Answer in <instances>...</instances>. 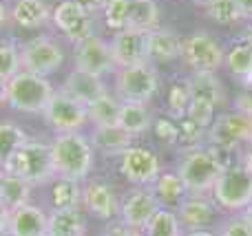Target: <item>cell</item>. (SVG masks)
I'll use <instances>...</instances> for the list:
<instances>
[{
  "instance_id": "44",
  "label": "cell",
  "mask_w": 252,
  "mask_h": 236,
  "mask_svg": "<svg viewBox=\"0 0 252 236\" xmlns=\"http://www.w3.org/2000/svg\"><path fill=\"white\" fill-rule=\"evenodd\" d=\"M9 219H11V210H9L7 203L0 199V236L9 230Z\"/></svg>"
},
{
  "instance_id": "30",
  "label": "cell",
  "mask_w": 252,
  "mask_h": 236,
  "mask_svg": "<svg viewBox=\"0 0 252 236\" xmlns=\"http://www.w3.org/2000/svg\"><path fill=\"white\" fill-rule=\"evenodd\" d=\"M188 86H190V95H195V97L210 100L217 106L223 102L221 82L217 79L215 73H192V78H188Z\"/></svg>"
},
{
  "instance_id": "24",
  "label": "cell",
  "mask_w": 252,
  "mask_h": 236,
  "mask_svg": "<svg viewBox=\"0 0 252 236\" xmlns=\"http://www.w3.org/2000/svg\"><path fill=\"white\" fill-rule=\"evenodd\" d=\"M118 126H122L130 135H139L151 128V113L146 104H135V102H122L118 115Z\"/></svg>"
},
{
  "instance_id": "2",
  "label": "cell",
  "mask_w": 252,
  "mask_h": 236,
  "mask_svg": "<svg viewBox=\"0 0 252 236\" xmlns=\"http://www.w3.org/2000/svg\"><path fill=\"white\" fill-rule=\"evenodd\" d=\"M7 104L18 113H44L47 104L56 95L53 84L42 75L20 71L16 78H11L7 84Z\"/></svg>"
},
{
  "instance_id": "31",
  "label": "cell",
  "mask_w": 252,
  "mask_h": 236,
  "mask_svg": "<svg viewBox=\"0 0 252 236\" xmlns=\"http://www.w3.org/2000/svg\"><path fill=\"white\" fill-rule=\"evenodd\" d=\"M53 210H66V208H78L82 201V190L78 188V181L58 179L51 188Z\"/></svg>"
},
{
  "instance_id": "34",
  "label": "cell",
  "mask_w": 252,
  "mask_h": 236,
  "mask_svg": "<svg viewBox=\"0 0 252 236\" xmlns=\"http://www.w3.org/2000/svg\"><path fill=\"white\" fill-rule=\"evenodd\" d=\"M188 104H190V86H188V79H179V82H175L168 91L170 117L184 119L188 113Z\"/></svg>"
},
{
  "instance_id": "37",
  "label": "cell",
  "mask_w": 252,
  "mask_h": 236,
  "mask_svg": "<svg viewBox=\"0 0 252 236\" xmlns=\"http://www.w3.org/2000/svg\"><path fill=\"white\" fill-rule=\"evenodd\" d=\"M215 108H217V104H213L210 100H204V97L190 95V104H188L186 117L190 119V122H195L197 126L206 128V126H210V124H213Z\"/></svg>"
},
{
  "instance_id": "40",
  "label": "cell",
  "mask_w": 252,
  "mask_h": 236,
  "mask_svg": "<svg viewBox=\"0 0 252 236\" xmlns=\"http://www.w3.org/2000/svg\"><path fill=\"white\" fill-rule=\"evenodd\" d=\"M201 132H204V128L201 126H197L195 122H190V119H184L182 122V126H179V139L182 141H188V144H190V141H197L201 137Z\"/></svg>"
},
{
  "instance_id": "9",
  "label": "cell",
  "mask_w": 252,
  "mask_h": 236,
  "mask_svg": "<svg viewBox=\"0 0 252 236\" xmlns=\"http://www.w3.org/2000/svg\"><path fill=\"white\" fill-rule=\"evenodd\" d=\"M42 117L58 135H62V132H78L89 122L87 106L80 104L71 95H66L64 91H56V95L51 97V102L44 108Z\"/></svg>"
},
{
  "instance_id": "28",
  "label": "cell",
  "mask_w": 252,
  "mask_h": 236,
  "mask_svg": "<svg viewBox=\"0 0 252 236\" xmlns=\"http://www.w3.org/2000/svg\"><path fill=\"white\" fill-rule=\"evenodd\" d=\"M179 216L190 230H204L213 221L215 210L204 199H188L179 206Z\"/></svg>"
},
{
  "instance_id": "7",
  "label": "cell",
  "mask_w": 252,
  "mask_h": 236,
  "mask_svg": "<svg viewBox=\"0 0 252 236\" xmlns=\"http://www.w3.org/2000/svg\"><path fill=\"white\" fill-rule=\"evenodd\" d=\"M182 55L195 73H215L223 66L226 53L219 42L206 31H195L182 44Z\"/></svg>"
},
{
  "instance_id": "41",
  "label": "cell",
  "mask_w": 252,
  "mask_h": 236,
  "mask_svg": "<svg viewBox=\"0 0 252 236\" xmlns=\"http://www.w3.org/2000/svg\"><path fill=\"white\" fill-rule=\"evenodd\" d=\"M223 236H252V225L246 219H232L223 228Z\"/></svg>"
},
{
  "instance_id": "26",
  "label": "cell",
  "mask_w": 252,
  "mask_h": 236,
  "mask_svg": "<svg viewBox=\"0 0 252 236\" xmlns=\"http://www.w3.org/2000/svg\"><path fill=\"white\" fill-rule=\"evenodd\" d=\"M226 69L230 71L235 78H239L244 84L252 86V47L248 44H235L230 51L226 53V60H223Z\"/></svg>"
},
{
  "instance_id": "13",
  "label": "cell",
  "mask_w": 252,
  "mask_h": 236,
  "mask_svg": "<svg viewBox=\"0 0 252 236\" xmlns=\"http://www.w3.org/2000/svg\"><path fill=\"white\" fill-rule=\"evenodd\" d=\"M111 53H113L115 66L120 69H128V66L144 64L148 60V49H146V33L139 31L122 29L115 33L113 42H111Z\"/></svg>"
},
{
  "instance_id": "1",
  "label": "cell",
  "mask_w": 252,
  "mask_h": 236,
  "mask_svg": "<svg viewBox=\"0 0 252 236\" xmlns=\"http://www.w3.org/2000/svg\"><path fill=\"white\" fill-rule=\"evenodd\" d=\"M53 172L58 179L80 181L91 172L93 166V144L82 132H62L56 135L51 144Z\"/></svg>"
},
{
  "instance_id": "17",
  "label": "cell",
  "mask_w": 252,
  "mask_h": 236,
  "mask_svg": "<svg viewBox=\"0 0 252 236\" xmlns=\"http://www.w3.org/2000/svg\"><path fill=\"white\" fill-rule=\"evenodd\" d=\"M62 91L84 106H89L91 102H95L97 97L109 93L104 82H102V78L84 73V71H80V69H73V73H69V78L64 79V88H62Z\"/></svg>"
},
{
  "instance_id": "33",
  "label": "cell",
  "mask_w": 252,
  "mask_h": 236,
  "mask_svg": "<svg viewBox=\"0 0 252 236\" xmlns=\"http://www.w3.org/2000/svg\"><path fill=\"white\" fill-rule=\"evenodd\" d=\"M206 16L213 22L223 25V26L235 25V22H239L241 18H244L237 0H210V2L206 4Z\"/></svg>"
},
{
  "instance_id": "16",
  "label": "cell",
  "mask_w": 252,
  "mask_h": 236,
  "mask_svg": "<svg viewBox=\"0 0 252 236\" xmlns=\"http://www.w3.org/2000/svg\"><path fill=\"white\" fill-rule=\"evenodd\" d=\"M47 219L49 216L38 206H20L11 210L9 219V236H47Z\"/></svg>"
},
{
  "instance_id": "4",
  "label": "cell",
  "mask_w": 252,
  "mask_h": 236,
  "mask_svg": "<svg viewBox=\"0 0 252 236\" xmlns=\"http://www.w3.org/2000/svg\"><path fill=\"white\" fill-rule=\"evenodd\" d=\"M221 172H223V168H221V163L217 161L213 150L199 148L184 157L177 175H179V179H182L186 192L204 194L215 188V184H217V179L221 177Z\"/></svg>"
},
{
  "instance_id": "29",
  "label": "cell",
  "mask_w": 252,
  "mask_h": 236,
  "mask_svg": "<svg viewBox=\"0 0 252 236\" xmlns=\"http://www.w3.org/2000/svg\"><path fill=\"white\" fill-rule=\"evenodd\" d=\"M27 141V135L16 122H0V168L9 163V159L18 153L22 144Z\"/></svg>"
},
{
  "instance_id": "48",
  "label": "cell",
  "mask_w": 252,
  "mask_h": 236,
  "mask_svg": "<svg viewBox=\"0 0 252 236\" xmlns=\"http://www.w3.org/2000/svg\"><path fill=\"white\" fill-rule=\"evenodd\" d=\"M0 104H7V86L0 82Z\"/></svg>"
},
{
  "instance_id": "8",
  "label": "cell",
  "mask_w": 252,
  "mask_h": 236,
  "mask_svg": "<svg viewBox=\"0 0 252 236\" xmlns=\"http://www.w3.org/2000/svg\"><path fill=\"white\" fill-rule=\"evenodd\" d=\"M20 62H22V71L47 78V75L56 73L64 64V51L53 38L40 35V38L29 40L20 49Z\"/></svg>"
},
{
  "instance_id": "46",
  "label": "cell",
  "mask_w": 252,
  "mask_h": 236,
  "mask_svg": "<svg viewBox=\"0 0 252 236\" xmlns=\"http://www.w3.org/2000/svg\"><path fill=\"white\" fill-rule=\"evenodd\" d=\"M239 2V9H241V16L244 20H250L252 22V0H237Z\"/></svg>"
},
{
  "instance_id": "50",
  "label": "cell",
  "mask_w": 252,
  "mask_h": 236,
  "mask_svg": "<svg viewBox=\"0 0 252 236\" xmlns=\"http://www.w3.org/2000/svg\"><path fill=\"white\" fill-rule=\"evenodd\" d=\"M188 236H215L213 232H206V230H192Z\"/></svg>"
},
{
  "instance_id": "5",
  "label": "cell",
  "mask_w": 252,
  "mask_h": 236,
  "mask_svg": "<svg viewBox=\"0 0 252 236\" xmlns=\"http://www.w3.org/2000/svg\"><path fill=\"white\" fill-rule=\"evenodd\" d=\"M159 79L157 69L148 62L128 69H120L115 78V91L122 102H135V104H146L155 97Z\"/></svg>"
},
{
  "instance_id": "20",
  "label": "cell",
  "mask_w": 252,
  "mask_h": 236,
  "mask_svg": "<svg viewBox=\"0 0 252 236\" xmlns=\"http://www.w3.org/2000/svg\"><path fill=\"white\" fill-rule=\"evenodd\" d=\"M159 25V9L155 0H128V13H126V29L151 33Z\"/></svg>"
},
{
  "instance_id": "47",
  "label": "cell",
  "mask_w": 252,
  "mask_h": 236,
  "mask_svg": "<svg viewBox=\"0 0 252 236\" xmlns=\"http://www.w3.org/2000/svg\"><path fill=\"white\" fill-rule=\"evenodd\" d=\"M244 44L252 47V22H248V26L244 29Z\"/></svg>"
},
{
  "instance_id": "14",
  "label": "cell",
  "mask_w": 252,
  "mask_h": 236,
  "mask_svg": "<svg viewBox=\"0 0 252 236\" xmlns=\"http://www.w3.org/2000/svg\"><path fill=\"white\" fill-rule=\"evenodd\" d=\"M210 139H213L215 146L237 148L239 144L252 141V124L241 113H226L221 117H217L213 131H210Z\"/></svg>"
},
{
  "instance_id": "25",
  "label": "cell",
  "mask_w": 252,
  "mask_h": 236,
  "mask_svg": "<svg viewBox=\"0 0 252 236\" xmlns=\"http://www.w3.org/2000/svg\"><path fill=\"white\" fill-rule=\"evenodd\" d=\"M29 192H31L29 181L20 179L18 175H11V172H2V179H0V199L7 203L9 210L27 206L29 203Z\"/></svg>"
},
{
  "instance_id": "21",
  "label": "cell",
  "mask_w": 252,
  "mask_h": 236,
  "mask_svg": "<svg viewBox=\"0 0 252 236\" xmlns=\"http://www.w3.org/2000/svg\"><path fill=\"white\" fill-rule=\"evenodd\" d=\"M51 9L44 0H18L11 9V18L22 29H40L51 20Z\"/></svg>"
},
{
  "instance_id": "22",
  "label": "cell",
  "mask_w": 252,
  "mask_h": 236,
  "mask_svg": "<svg viewBox=\"0 0 252 236\" xmlns=\"http://www.w3.org/2000/svg\"><path fill=\"white\" fill-rule=\"evenodd\" d=\"M47 236H84V219L80 208L53 210L47 219Z\"/></svg>"
},
{
  "instance_id": "18",
  "label": "cell",
  "mask_w": 252,
  "mask_h": 236,
  "mask_svg": "<svg viewBox=\"0 0 252 236\" xmlns=\"http://www.w3.org/2000/svg\"><path fill=\"white\" fill-rule=\"evenodd\" d=\"M182 40H179L177 33L168 29H159L157 26L155 31L146 33V49H148V60L153 62H175L179 55H182Z\"/></svg>"
},
{
  "instance_id": "23",
  "label": "cell",
  "mask_w": 252,
  "mask_h": 236,
  "mask_svg": "<svg viewBox=\"0 0 252 236\" xmlns=\"http://www.w3.org/2000/svg\"><path fill=\"white\" fill-rule=\"evenodd\" d=\"M133 135L126 132L122 126H97L93 132V146L104 155H124L130 148Z\"/></svg>"
},
{
  "instance_id": "10",
  "label": "cell",
  "mask_w": 252,
  "mask_h": 236,
  "mask_svg": "<svg viewBox=\"0 0 252 236\" xmlns=\"http://www.w3.org/2000/svg\"><path fill=\"white\" fill-rule=\"evenodd\" d=\"M75 69L84 71V73L97 75V78L111 73L115 69L111 44H106L104 40L95 38V35L75 44Z\"/></svg>"
},
{
  "instance_id": "15",
  "label": "cell",
  "mask_w": 252,
  "mask_h": 236,
  "mask_svg": "<svg viewBox=\"0 0 252 236\" xmlns=\"http://www.w3.org/2000/svg\"><path fill=\"white\" fill-rule=\"evenodd\" d=\"M155 214L157 199L146 190H133L122 203V221L128 230H137V232L146 230Z\"/></svg>"
},
{
  "instance_id": "51",
  "label": "cell",
  "mask_w": 252,
  "mask_h": 236,
  "mask_svg": "<svg viewBox=\"0 0 252 236\" xmlns=\"http://www.w3.org/2000/svg\"><path fill=\"white\" fill-rule=\"evenodd\" d=\"M244 219H246V221H248V223L252 225V201H250V206L246 208V214H244Z\"/></svg>"
},
{
  "instance_id": "38",
  "label": "cell",
  "mask_w": 252,
  "mask_h": 236,
  "mask_svg": "<svg viewBox=\"0 0 252 236\" xmlns=\"http://www.w3.org/2000/svg\"><path fill=\"white\" fill-rule=\"evenodd\" d=\"M126 13H128V0H106L104 20L111 29H126Z\"/></svg>"
},
{
  "instance_id": "45",
  "label": "cell",
  "mask_w": 252,
  "mask_h": 236,
  "mask_svg": "<svg viewBox=\"0 0 252 236\" xmlns=\"http://www.w3.org/2000/svg\"><path fill=\"white\" fill-rule=\"evenodd\" d=\"M109 236H142V232H137V230H128L126 225H118V228L111 230Z\"/></svg>"
},
{
  "instance_id": "27",
  "label": "cell",
  "mask_w": 252,
  "mask_h": 236,
  "mask_svg": "<svg viewBox=\"0 0 252 236\" xmlns=\"http://www.w3.org/2000/svg\"><path fill=\"white\" fill-rule=\"evenodd\" d=\"M120 106H122V102H118L111 93H104L102 97H97L95 102H91V104L87 106L89 122L95 124V128L97 126H113V124H118Z\"/></svg>"
},
{
  "instance_id": "3",
  "label": "cell",
  "mask_w": 252,
  "mask_h": 236,
  "mask_svg": "<svg viewBox=\"0 0 252 236\" xmlns=\"http://www.w3.org/2000/svg\"><path fill=\"white\" fill-rule=\"evenodd\" d=\"M4 172L18 175L20 179L33 184H42L56 177L53 172V157H51V144H40V141L27 139L18 148V153L9 159V163L2 168Z\"/></svg>"
},
{
  "instance_id": "52",
  "label": "cell",
  "mask_w": 252,
  "mask_h": 236,
  "mask_svg": "<svg viewBox=\"0 0 252 236\" xmlns=\"http://www.w3.org/2000/svg\"><path fill=\"white\" fill-rule=\"evenodd\" d=\"M192 2H197V4H204V7H206V4H208L210 0H192Z\"/></svg>"
},
{
  "instance_id": "39",
  "label": "cell",
  "mask_w": 252,
  "mask_h": 236,
  "mask_svg": "<svg viewBox=\"0 0 252 236\" xmlns=\"http://www.w3.org/2000/svg\"><path fill=\"white\" fill-rule=\"evenodd\" d=\"M155 132H157V137H159V139L168 141V144H170V141H177L179 139V126H175L168 117L157 119V122H155Z\"/></svg>"
},
{
  "instance_id": "11",
  "label": "cell",
  "mask_w": 252,
  "mask_h": 236,
  "mask_svg": "<svg viewBox=\"0 0 252 236\" xmlns=\"http://www.w3.org/2000/svg\"><path fill=\"white\" fill-rule=\"evenodd\" d=\"M51 22L73 44H80L82 40L91 38V18H89V13L84 9H80L71 0H64V2H60L53 9Z\"/></svg>"
},
{
  "instance_id": "43",
  "label": "cell",
  "mask_w": 252,
  "mask_h": 236,
  "mask_svg": "<svg viewBox=\"0 0 252 236\" xmlns=\"http://www.w3.org/2000/svg\"><path fill=\"white\" fill-rule=\"evenodd\" d=\"M237 106H239V113L252 124V93H244V95H239Z\"/></svg>"
},
{
  "instance_id": "36",
  "label": "cell",
  "mask_w": 252,
  "mask_h": 236,
  "mask_svg": "<svg viewBox=\"0 0 252 236\" xmlns=\"http://www.w3.org/2000/svg\"><path fill=\"white\" fill-rule=\"evenodd\" d=\"M146 236H182L177 216L170 210H157V214L146 228Z\"/></svg>"
},
{
  "instance_id": "35",
  "label": "cell",
  "mask_w": 252,
  "mask_h": 236,
  "mask_svg": "<svg viewBox=\"0 0 252 236\" xmlns=\"http://www.w3.org/2000/svg\"><path fill=\"white\" fill-rule=\"evenodd\" d=\"M22 69L20 51L11 42H0V82L7 84L11 78H16Z\"/></svg>"
},
{
  "instance_id": "49",
  "label": "cell",
  "mask_w": 252,
  "mask_h": 236,
  "mask_svg": "<svg viewBox=\"0 0 252 236\" xmlns=\"http://www.w3.org/2000/svg\"><path fill=\"white\" fill-rule=\"evenodd\" d=\"M4 18H7V9H4V2L0 0V29H2V25H4Z\"/></svg>"
},
{
  "instance_id": "19",
  "label": "cell",
  "mask_w": 252,
  "mask_h": 236,
  "mask_svg": "<svg viewBox=\"0 0 252 236\" xmlns=\"http://www.w3.org/2000/svg\"><path fill=\"white\" fill-rule=\"evenodd\" d=\"M82 203L93 216L102 221L113 219V214L118 212L115 194L104 184H97V181H91L82 188Z\"/></svg>"
},
{
  "instance_id": "32",
  "label": "cell",
  "mask_w": 252,
  "mask_h": 236,
  "mask_svg": "<svg viewBox=\"0 0 252 236\" xmlns=\"http://www.w3.org/2000/svg\"><path fill=\"white\" fill-rule=\"evenodd\" d=\"M184 192H186V188H184L182 179H179V175H173V172L159 175L153 181V197L164 203H177Z\"/></svg>"
},
{
  "instance_id": "42",
  "label": "cell",
  "mask_w": 252,
  "mask_h": 236,
  "mask_svg": "<svg viewBox=\"0 0 252 236\" xmlns=\"http://www.w3.org/2000/svg\"><path fill=\"white\" fill-rule=\"evenodd\" d=\"M71 2H75L80 9H84V11L91 16V13H95V11H104V7H106V0H71Z\"/></svg>"
},
{
  "instance_id": "54",
  "label": "cell",
  "mask_w": 252,
  "mask_h": 236,
  "mask_svg": "<svg viewBox=\"0 0 252 236\" xmlns=\"http://www.w3.org/2000/svg\"><path fill=\"white\" fill-rule=\"evenodd\" d=\"M2 236H4V234H2Z\"/></svg>"
},
{
  "instance_id": "53",
  "label": "cell",
  "mask_w": 252,
  "mask_h": 236,
  "mask_svg": "<svg viewBox=\"0 0 252 236\" xmlns=\"http://www.w3.org/2000/svg\"><path fill=\"white\" fill-rule=\"evenodd\" d=\"M2 172H4V170H2V168H0V179H2Z\"/></svg>"
},
{
  "instance_id": "6",
  "label": "cell",
  "mask_w": 252,
  "mask_h": 236,
  "mask_svg": "<svg viewBox=\"0 0 252 236\" xmlns=\"http://www.w3.org/2000/svg\"><path fill=\"white\" fill-rule=\"evenodd\" d=\"M213 192L226 210H246L252 201V172L246 166L228 168L217 179Z\"/></svg>"
},
{
  "instance_id": "12",
  "label": "cell",
  "mask_w": 252,
  "mask_h": 236,
  "mask_svg": "<svg viewBox=\"0 0 252 236\" xmlns=\"http://www.w3.org/2000/svg\"><path fill=\"white\" fill-rule=\"evenodd\" d=\"M120 172H122L124 179H128L130 184H137V185L153 184V181L159 177V159L148 148L130 146L122 155Z\"/></svg>"
}]
</instances>
